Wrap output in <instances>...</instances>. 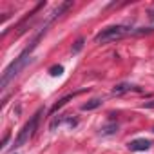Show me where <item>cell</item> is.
I'll return each instance as SVG.
<instances>
[{"label":"cell","instance_id":"6da1fadb","mask_svg":"<svg viewBox=\"0 0 154 154\" xmlns=\"http://www.w3.org/2000/svg\"><path fill=\"white\" fill-rule=\"evenodd\" d=\"M31 62V53L29 51H24L18 58H15V62H11L8 67H6V71L2 72V80H0V89H6L8 87V84L15 78V76L27 65Z\"/></svg>","mask_w":154,"mask_h":154},{"label":"cell","instance_id":"7a4b0ae2","mask_svg":"<svg viewBox=\"0 0 154 154\" xmlns=\"http://www.w3.org/2000/svg\"><path fill=\"white\" fill-rule=\"evenodd\" d=\"M42 109L40 111H36V114L22 127V131L18 132V136H17V140H15V147H22L26 141H29V138L35 134V129H36V125H38V120H40V116H42Z\"/></svg>","mask_w":154,"mask_h":154},{"label":"cell","instance_id":"3957f363","mask_svg":"<svg viewBox=\"0 0 154 154\" xmlns=\"http://www.w3.org/2000/svg\"><path fill=\"white\" fill-rule=\"evenodd\" d=\"M123 35H125V29H123L122 26H112V27H107V29H103L102 33H98V35L94 36V40H96L98 44H107V42H112V40L122 38Z\"/></svg>","mask_w":154,"mask_h":154},{"label":"cell","instance_id":"277c9868","mask_svg":"<svg viewBox=\"0 0 154 154\" xmlns=\"http://www.w3.org/2000/svg\"><path fill=\"white\" fill-rule=\"evenodd\" d=\"M150 141L149 140H145V138H140V140H132V141H129V149L131 150H134V152H141V150H147V149H150Z\"/></svg>","mask_w":154,"mask_h":154},{"label":"cell","instance_id":"5b68a950","mask_svg":"<svg viewBox=\"0 0 154 154\" xmlns=\"http://www.w3.org/2000/svg\"><path fill=\"white\" fill-rule=\"evenodd\" d=\"M71 6H72V2H71V0H69V2H63V4H60V6H58V8H56L53 13H51V18H49V22H53V20H54V18H58L62 13H65V11L71 8Z\"/></svg>","mask_w":154,"mask_h":154},{"label":"cell","instance_id":"8992f818","mask_svg":"<svg viewBox=\"0 0 154 154\" xmlns=\"http://www.w3.org/2000/svg\"><path fill=\"white\" fill-rule=\"evenodd\" d=\"M100 105H102V98H93L82 105V111H93V109H98Z\"/></svg>","mask_w":154,"mask_h":154},{"label":"cell","instance_id":"52a82bcc","mask_svg":"<svg viewBox=\"0 0 154 154\" xmlns=\"http://www.w3.org/2000/svg\"><path fill=\"white\" fill-rule=\"evenodd\" d=\"M131 89V84H118V85H114V89H112V94L114 96H118V94H123V93H127Z\"/></svg>","mask_w":154,"mask_h":154},{"label":"cell","instance_id":"ba28073f","mask_svg":"<svg viewBox=\"0 0 154 154\" xmlns=\"http://www.w3.org/2000/svg\"><path fill=\"white\" fill-rule=\"evenodd\" d=\"M67 116H69V114H58V116H56V118H54V120L51 122L49 129H51V131H54V129H56L58 125H62L63 122H67Z\"/></svg>","mask_w":154,"mask_h":154},{"label":"cell","instance_id":"9c48e42d","mask_svg":"<svg viewBox=\"0 0 154 154\" xmlns=\"http://www.w3.org/2000/svg\"><path fill=\"white\" fill-rule=\"evenodd\" d=\"M71 98H72V94H69V96H65V98H62V100H58V102H56V103L53 105V109H51V112H56L58 109H62V107H63V105H65V103H67V102L71 100Z\"/></svg>","mask_w":154,"mask_h":154},{"label":"cell","instance_id":"30bf717a","mask_svg":"<svg viewBox=\"0 0 154 154\" xmlns=\"http://www.w3.org/2000/svg\"><path fill=\"white\" fill-rule=\"evenodd\" d=\"M118 131V125L116 123H109V125H105L103 129H102V134L103 136H109V134H114Z\"/></svg>","mask_w":154,"mask_h":154},{"label":"cell","instance_id":"8fae6325","mask_svg":"<svg viewBox=\"0 0 154 154\" xmlns=\"http://www.w3.org/2000/svg\"><path fill=\"white\" fill-rule=\"evenodd\" d=\"M84 44H85V40H84V38H78V40L74 42V45H72V53H74V54L80 53V51L84 49Z\"/></svg>","mask_w":154,"mask_h":154},{"label":"cell","instance_id":"7c38bea8","mask_svg":"<svg viewBox=\"0 0 154 154\" xmlns=\"http://www.w3.org/2000/svg\"><path fill=\"white\" fill-rule=\"evenodd\" d=\"M62 72H63V67H62V65H53V67L49 69V74H51V76H60Z\"/></svg>","mask_w":154,"mask_h":154},{"label":"cell","instance_id":"4fadbf2b","mask_svg":"<svg viewBox=\"0 0 154 154\" xmlns=\"http://www.w3.org/2000/svg\"><path fill=\"white\" fill-rule=\"evenodd\" d=\"M143 107H145V109H154V100H152V102H145Z\"/></svg>","mask_w":154,"mask_h":154}]
</instances>
